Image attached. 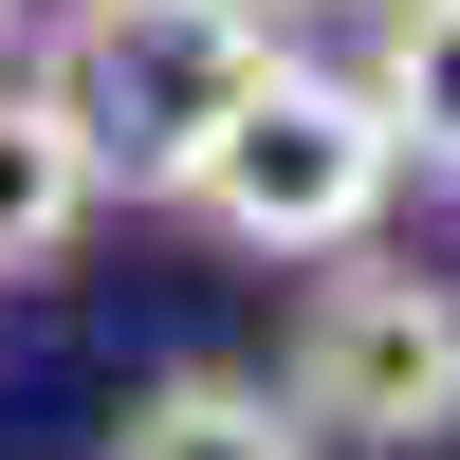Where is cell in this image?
<instances>
[{
	"label": "cell",
	"instance_id": "obj_7",
	"mask_svg": "<svg viewBox=\"0 0 460 460\" xmlns=\"http://www.w3.org/2000/svg\"><path fill=\"white\" fill-rule=\"evenodd\" d=\"M0 56H19V0H0Z\"/></svg>",
	"mask_w": 460,
	"mask_h": 460
},
{
	"label": "cell",
	"instance_id": "obj_1",
	"mask_svg": "<svg viewBox=\"0 0 460 460\" xmlns=\"http://www.w3.org/2000/svg\"><path fill=\"white\" fill-rule=\"evenodd\" d=\"M37 93L74 111L93 184H166L184 203V166L277 93V0H74Z\"/></svg>",
	"mask_w": 460,
	"mask_h": 460
},
{
	"label": "cell",
	"instance_id": "obj_6",
	"mask_svg": "<svg viewBox=\"0 0 460 460\" xmlns=\"http://www.w3.org/2000/svg\"><path fill=\"white\" fill-rule=\"evenodd\" d=\"M350 93H368V129H387V166L460 184V0H387V56H368Z\"/></svg>",
	"mask_w": 460,
	"mask_h": 460
},
{
	"label": "cell",
	"instance_id": "obj_2",
	"mask_svg": "<svg viewBox=\"0 0 460 460\" xmlns=\"http://www.w3.org/2000/svg\"><path fill=\"white\" fill-rule=\"evenodd\" d=\"M277 405H295L314 442H387V460L460 442V295L424 277V258H332V277L295 295Z\"/></svg>",
	"mask_w": 460,
	"mask_h": 460
},
{
	"label": "cell",
	"instance_id": "obj_4",
	"mask_svg": "<svg viewBox=\"0 0 460 460\" xmlns=\"http://www.w3.org/2000/svg\"><path fill=\"white\" fill-rule=\"evenodd\" d=\"M93 147H74V111L37 93V74H0V277H37V258H74V221H93Z\"/></svg>",
	"mask_w": 460,
	"mask_h": 460
},
{
	"label": "cell",
	"instance_id": "obj_3",
	"mask_svg": "<svg viewBox=\"0 0 460 460\" xmlns=\"http://www.w3.org/2000/svg\"><path fill=\"white\" fill-rule=\"evenodd\" d=\"M387 184H405V166H387V129H368V93L314 74V56H277V93L184 166V203H203L240 258H368Z\"/></svg>",
	"mask_w": 460,
	"mask_h": 460
},
{
	"label": "cell",
	"instance_id": "obj_5",
	"mask_svg": "<svg viewBox=\"0 0 460 460\" xmlns=\"http://www.w3.org/2000/svg\"><path fill=\"white\" fill-rule=\"evenodd\" d=\"M111 460H314V424H295L258 368H166V387L111 424Z\"/></svg>",
	"mask_w": 460,
	"mask_h": 460
}]
</instances>
